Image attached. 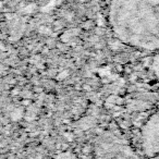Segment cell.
I'll use <instances>...</instances> for the list:
<instances>
[{
    "label": "cell",
    "mask_w": 159,
    "mask_h": 159,
    "mask_svg": "<svg viewBox=\"0 0 159 159\" xmlns=\"http://www.w3.org/2000/svg\"><path fill=\"white\" fill-rule=\"evenodd\" d=\"M97 159H139L125 143L116 137L106 136L99 142Z\"/></svg>",
    "instance_id": "6da1fadb"
},
{
    "label": "cell",
    "mask_w": 159,
    "mask_h": 159,
    "mask_svg": "<svg viewBox=\"0 0 159 159\" xmlns=\"http://www.w3.org/2000/svg\"><path fill=\"white\" fill-rule=\"evenodd\" d=\"M143 145L146 154L159 152V112L150 118L143 131Z\"/></svg>",
    "instance_id": "7a4b0ae2"
},
{
    "label": "cell",
    "mask_w": 159,
    "mask_h": 159,
    "mask_svg": "<svg viewBox=\"0 0 159 159\" xmlns=\"http://www.w3.org/2000/svg\"><path fill=\"white\" fill-rule=\"evenodd\" d=\"M58 159H75V158L71 154H69V152H64V154L60 155V156L58 157Z\"/></svg>",
    "instance_id": "3957f363"
}]
</instances>
